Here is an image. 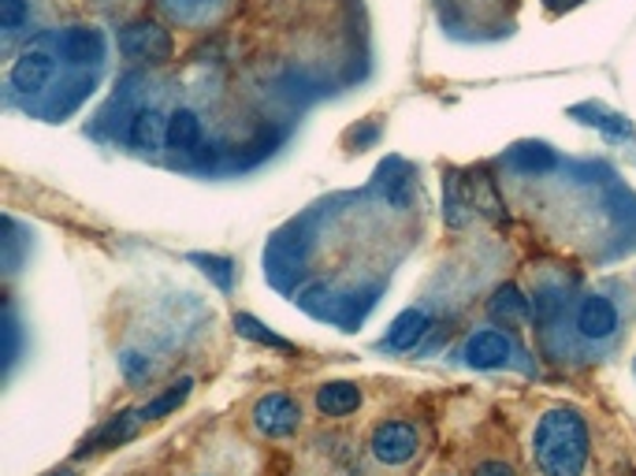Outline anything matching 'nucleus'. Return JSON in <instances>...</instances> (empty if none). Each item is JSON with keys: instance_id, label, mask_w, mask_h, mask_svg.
Masks as SVG:
<instances>
[{"instance_id": "nucleus-1", "label": "nucleus", "mask_w": 636, "mask_h": 476, "mask_svg": "<svg viewBox=\"0 0 636 476\" xmlns=\"http://www.w3.org/2000/svg\"><path fill=\"white\" fill-rule=\"evenodd\" d=\"M592 428L574 406H547L529 428V465L536 476H588L592 469Z\"/></svg>"}, {"instance_id": "nucleus-6", "label": "nucleus", "mask_w": 636, "mask_h": 476, "mask_svg": "<svg viewBox=\"0 0 636 476\" xmlns=\"http://www.w3.org/2000/svg\"><path fill=\"white\" fill-rule=\"evenodd\" d=\"M313 409L324 421H343V417L358 414L361 409V387L350 384V380H327V384L316 387Z\"/></svg>"}, {"instance_id": "nucleus-15", "label": "nucleus", "mask_w": 636, "mask_h": 476, "mask_svg": "<svg viewBox=\"0 0 636 476\" xmlns=\"http://www.w3.org/2000/svg\"><path fill=\"white\" fill-rule=\"evenodd\" d=\"M186 391H190V380H183V384H175L172 391H167L164 398H157L153 406H146V417H157V414H167L172 406H180L186 398Z\"/></svg>"}, {"instance_id": "nucleus-3", "label": "nucleus", "mask_w": 636, "mask_h": 476, "mask_svg": "<svg viewBox=\"0 0 636 476\" xmlns=\"http://www.w3.org/2000/svg\"><path fill=\"white\" fill-rule=\"evenodd\" d=\"M302 403L287 391H265L254 406H250V425L261 440H291L302 428Z\"/></svg>"}, {"instance_id": "nucleus-14", "label": "nucleus", "mask_w": 636, "mask_h": 476, "mask_svg": "<svg viewBox=\"0 0 636 476\" xmlns=\"http://www.w3.org/2000/svg\"><path fill=\"white\" fill-rule=\"evenodd\" d=\"M462 476H521V469L507 454H473V458H465Z\"/></svg>"}, {"instance_id": "nucleus-20", "label": "nucleus", "mask_w": 636, "mask_h": 476, "mask_svg": "<svg viewBox=\"0 0 636 476\" xmlns=\"http://www.w3.org/2000/svg\"><path fill=\"white\" fill-rule=\"evenodd\" d=\"M547 4H555V8H563V4H574V0H547Z\"/></svg>"}, {"instance_id": "nucleus-10", "label": "nucleus", "mask_w": 636, "mask_h": 476, "mask_svg": "<svg viewBox=\"0 0 636 476\" xmlns=\"http://www.w3.org/2000/svg\"><path fill=\"white\" fill-rule=\"evenodd\" d=\"M167 149H180V153H190V149L201 146V119L198 112L190 108H180L167 116V138H164Z\"/></svg>"}, {"instance_id": "nucleus-17", "label": "nucleus", "mask_w": 636, "mask_h": 476, "mask_svg": "<svg viewBox=\"0 0 636 476\" xmlns=\"http://www.w3.org/2000/svg\"><path fill=\"white\" fill-rule=\"evenodd\" d=\"M161 4H164V8H172V12L180 15V12H190L194 4H205V0H161Z\"/></svg>"}, {"instance_id": "nucleus-5", "label": "nucleus", "mask_w": 636, "mask_h": 476, "mask_svg": "<svg viewBox=\"0 0 636 476\" xmlns=\"http://www.w3.org/2000/svg\"><path fill=\"white\" fill-rule=\"evenodd\" d=\"M513 339L507 332H495V328H484L470 335V343H465V361H470L473 369H502L513 361Z\"/></svg>"}, {"instance_id": "nucleus-12", "label": "nucleus", "mask_w": 636, "mask_h": 476, "mask_svg": "<svg viewBox=\"0 0 636 476\" xmlns=\"http://www.w3.org/2000/svg\"><path fill=\"white\" fill-rule=\"evenodd\" d=\"M167 138V119L161 116V112H138L135 124H130V142H135L138 149H157Z\"/></svg>"}, {"instance_id": "nucleus-4", "label": "nucleus", "mask_w": 636, "mask_h": 476, "mask_svg": "<svg viewBox=\"0 0 636 476\" xmlns=\"http://www.w3.org/2000/svg\"><path fill=\"white\" fill-rule=\"evenodd\" d=\"M119 49L127 60L138 63H164L172 60V34L157 26L153 19H135L119 31Z\"/></svg>"}, {"instance_id": "nucleus-18", "label": "nucleus", "mask_w": 636, "mask_h": 476, "mask_svg": "<svg viewBox=\"0 0 636 476\" xmlns=\"http://www.w3.org/2000/svg\"><path fill=\"white\" fill-rule=\"evenodd\" d=\"M183 476H228V469H220V465H194V469Z\"/></svg>"}, {"instance_id": "nucleus-13", "label": "nucleus", "mask_w": 636, "mask_h": 476, "mask_svg": "<svg viewBox=\"0 0 636 476\" xmlns=\"http://www.w3.org/2000/svg\"><path fill=\"white\" fill-rule=\"evenodd\" d=\"M425 328H428V313H420V310L402 313L398 321H395V328L388 332V347H391V350L414 347V343L420 339V332H425Z\"/></svg>"}, {"instance_id": "nucleus-11", "label": "nucleus", "mask_w": 636, "mask_h": 476, "mask_svg": "<svg viewBox=\"0 0 636 476\" xmlns=\"http://www.w3.org/2000/svg\"><path fill=\"white\" fill-rule=\"evenodd\" d=\"M488 313H492V321H499V324H507V328H513V324H521L529 316V302L521 298L518 287H499L495 291V298L488 302Z\"/></svg>"}, {"instance_id": "nucleus-8", "label": "nucleus", "mask_w": 636, "mask_h": 476, "mask_svg": "<svg viewBox=\"0 0 636 476\" xmlns=\"http://www.w3.org/2000/svg\"><path fill=\"white\" fill-rule=\"evenodd\" d=\"M53 71H56V60H53L49 53H45V49H26L12 63V86L19 93H37V90L49 86Z\"/></svg>"}, {"instance_id": "nucleus-16", "label": "nucleus", "mask_w": 636, "mask_h": 476, "mask_svg": "<svg viewBox=\"0 0 636 476\" xmlns=\"http://www.w3.org/2000/svg\"><path fill=\"white\" fill-rule=\"evenodd\" d=\"M23 19H26L23 0H0V26H4V31H15Z\"/></svg>"}, {"instance_id": "nucleus-9", "label": "nucleus", "mask_w": 636, "mask_h": 476, "mask_svg": "<svg viewBox=\"0 0 636 476\" xmlns=\"http://www.w3.org/2000/svg\"><path fill=\"white\" fill-rule=\"evenodd\" d=\"M60 49L71 63H97L105 56V34L97 26H74V31L63 34Z\"/></svg>"}, {"instance_id": "nucleus-7", "label": "nucleus", "mask_w": 636, "mask_h": 476, "mask_svg": "<svg viewBox=\"0 0 636 476\" xmlns=\"http://www.w3.org/2000/svg\"><path fill=\"white\" fill-rule=\"evenodd\" d=\"M577 332H581L585 339H592V343L611 339V335L618 332V310H614L611 298L588 294L581 302V310H577Z\"/></svg>"}, {"instance_id": "nucleus-2", "label": "nucleus", "mask_w": 636, "mask_h": 476, "mask_svg": "<svg viewBox=\"0 0 636 476\" xmlns=\"http://www.w3.org/2000/svg\"><path fill=\"white\" fill-rule=\"evenodd\" d=\"M428 454V428L414 414H391L365 432V462L380 476L414 473Z\"/></svg>"}, {"instance_id": "nucleus-19", "label": "nucleus", "mask_w": 636, "mask_h": 476, "mask_svg": "<svg viewBox=\"0 0 636 476\" xmlns=\"http://www.w3.org/2000/svg\"><path fill=\"white\" fill-rule=\"evenodd\" d=\"M428 476H462V473H454V469H447V465H439V469H432Z\"/></svg>"}]
</instances>
